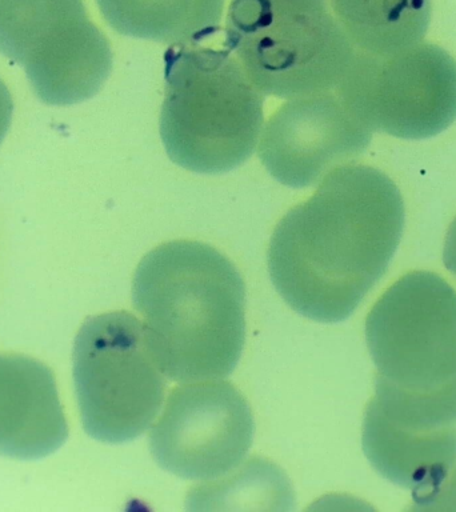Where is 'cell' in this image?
<instances>
[{
	"label": "cell",
	"instance_id": "cell-1",
	"mask_svg": "<svg viewBox=\"0 0 456 512\" xmlns=\"http://www.w3.org/2000/svg\"><path fill=\"white\" fill-rule=\"evenodd\" d=\"M404 220L402 195L386 174L363 164L335 168L275 227L271 282L304 318L343 322L386 274Z\"/></svg>",
	"mask_w": 456,
	"mask_h": 512
},
{
	"label": "cell",
	"instance_id": "cell-2",
	"mask_svg": "<svg viewBox=\"0 0 456 512\" xmlns=\"http://www.w3.org/2000/svg\"><path fill=\"white\" fill-rule=\"evenodd\" d=\"M132 302L168 379H224L238 366L246 286L214 247L175 240L148 252L135 271Z\"/></svg>",
	"mask_w": 456,
	"mask_h": 512
},
{
	"label": "cell",
	"instance_id": "cell-3",
	"mask_svg": "<svg viewBox=\"0 0 456 512\" xmlns=\"http://www.w3.org/2000/svg\"><path fill=\"white\" fill-rule=\"evenodd\" d=\"M164 79L159 130L168 158L204 175L242 166L262 131L264 96L231 51L171 46Z\"/></svg>",
	"mask_w": 456,
	"mask_h": 512
},
{
	"label": "cell",
	"instance_id": "cell-4",
	"mask_svg": "<svg viewBox=\"0 0 456 512\" xmlns=\"http://www.w3.org/2000/svg\"><path fill=\"white\" fill-rule=\"evenodd\" d=\"M224 47L282 99L336 90L356 52L328 0H232Z\"/></svg>",
	"mask_w": 456,
	"mask_h": 512
},
{
	"label": "cell",
	"instance_id": "cell-5",
	"mask_svg": "<svg viewBox=\"0 0 456 512\" xmlns=\"http://www.w3.org/2000/svg\"><path fill=\"white\" fill-rule=\"evenodd\" d=\"M84 431L103 443L131 442L154 422L166 379L146 327L127 312L91 316L72 352Z\"/></svg>",
	"mask_w": 456,
	"mask_h": 512
},
{
	"label": "cell",
	"instance_id": "cell-6",
	"mask_svg": "<svg viewBox=\"0 0 456 512\" xmlns=\"http://www.w3.org/2000/svg\"><path fill=\"white\" fill-rule=\"evenodd\" d=\"M376 378L406 394L456 388V292L428 271L392 284L366 320Z\"/></svg>",
	"mask_w": 456,
	"mask_h": 512
},
{
	"label": "cell",
	"instance_id": "cell-7",
	"mask_svg": "<svg viewBox=\"0 0 456 512\" xmlns=\"http://www.w3.org/2000/svg\"><path fill=\"white\" fill-rule=\"evenodd\" d=\"M0 54L50 106L91 99L112 70L110 43L83 0H0Z\"/></svg>",
	"mask_w": 456,
	"mask_h": 512
},
{
	"label": "cell",
	"instance_id": "cell-8",
	"mask_svg": "<svg viewBox=\"0 0 456 512\" xmlns=\"http://www.w3.org/2000/svg\"><path fill=\"white\" fill-rule=\"evenodd\" d=\"M335 91L371 132L432 138L456 120V60L431 43L390 54L356 50Z\"/></svg>",
	"mask_w": 456,
	"mask_h": 512
},
{
	"label": "cell",
	"instance_id": "cell-9",
	"mask_svg": "<svg viewBox=\"0 0 456 512\" xmlns=\"http://www.w3.org/2000/svg\"><path fill=\"white\" fill-rule=\"evenodd\" d=\"M363 450L380 476L435 503L456 466V390L416 395L375 378L364 412Z\"/></svg>",
	"mask_w": 456,
	"mask_h": 512
},
{
	"label": "cell",
	"instance_id": "cell-10",
	"mask_svg": "<svg viewBox=\"0 0 456 512\" xmlns=\"http://www.w3.org/2000/svg\"><path fill=\"white\" fill-rule=\"evenodd\" d=\"M254 432L250 404L231 383L187 382L171 392L151 428V454L179 478L214 480L243 462Z\"/></svg>",
	"mask_w": 456,
	"mask_h": 512
},
{
	"label": "cell",
	"instance_id": "cell-11",
	"mask_svg": "<svg viewBox=\"0 0 456 512\" xmlns=\"http://www.w3.org/2000/svg\"><path fill=\"white\" fill-rule=\"evenodd\" d=\"M371 135L336 91L319 92L290 99L272 114L260 138L259 158L283 186L310 187L359 158Z\"/></svg>",
	"mask_w": 456,
	"mask_h": 512
},
{
	"label": "cell",
	"instance_id": "cell-12",
	"mask_svg": "<svg viewBox=\"0 0 456 512\" xmlns=\"http://www.w3.org/2000/svg\"><path fill=\"white\" fill-rule=\"evenodd\" d=\"M67 438L54 372L31 356L0 354V456L43 459Z\"/></svg>",
	"mask_w": 456,
	"mask_h": 512
},
{
	"label": "cell",
	"instance_id": "cell-13",
	"mask_svg": "<svg viewBox=\"0 0 456 512\" xmlns=\"http://www.w3.org/2000/svg\"><path fill=\"white\" fill-rule=\"evenodd\" d=\"M119 34L179 44L203 43L219 32L226 0H96Z\"/></svg>",
	"mask_w": 456,
	"mask_h": 512
},
{
	"label": "cell",
	"instance_id": "cell-14",
	"mask_svg": "<svg viewBox=\"0 0 456 512\" xmlns=\"http://www.w3.org/2000/svg\"><path fill=\"white\" fill-rule=\"evenodd\" d=\"M356 50L390 54L422 42L431 0H328Z\"/></svg>",
	"mask_w": 456,
	"mask_h": 512
},
{
	"label": "cell",
	"instance_id": "cell-15",
	"mask_svg": "<svg viewBox=\"0 0 456 512\" xmlns=\"http://www.w3.org/2000/svg\"><path fill=\"white\" fill-rule=\"evenodd\" d=\"M12 114H14V102H12L6 84L0 79V144H2L8 130H10Z\"/></svg>",
	"mask_w": 456,
	"mask_h": 512
},
{
	"label": "cell",
	"instance_id": "cell-16",
	"mask_svg": "<svg viewBox=\"0 0 456 512\" xmlns=\"http://www.w3.org/2000/svg\"><path fill=\"white\" fill-rule=\"evenodd\" d=\"M443 262L447 270L456 276V218L448 228L446 240H444Z\"/></svg>",
	"mask_w": 456,
	"mask_h": 512
}]
</instances>
